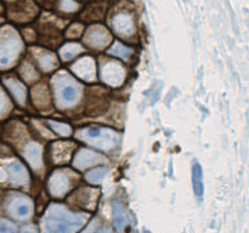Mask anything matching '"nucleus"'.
I'll list each match as a JSON object with an SVG mask.
<instances>
[{
	"label": "nucleus",
	"instance_id": "obj_3",
	"mask_svg": "<svg viewBox=\"0 0 249 233\" xmlns=\"http://www.w3.org/2000/svg\"><path fill=\"white\" fill-rule=\"evenodd\" d=\"M76 137L83 143L99 148L102 151H112L119 141V134L108 127H86L80 129Z\"/></svg>",
	"mask_w": 249,
	"mask_h": 233
},
{
	"label": "nucleus",
	"instance_id": "obj_19",
	"mask_svg": "<svg viewBox=\"0 0 249 233\" xmlns=\"http://www.w3.org/2000/svg\"><path fill=\"white\" fill-rule=\"evenodd\" d=\"M25 158L31 168L39 170L42 167V146L36 141L29 143L25 148Z\"/></svg>",
	"mask_w": 249,
	"mask_h": 233
},
{
	"label": "nucleus",
	"instance_id": "obj_2",
	"mask_svg": "<svg viewBox=\"0 0 249 233\" xmlns=\"http://www.w3.org/2000/svg\"><path fill=\"white\" fill-rule=\"evenodd\" d=\"M53 91L57 106L62 110L75 108L81 99L80 86L67 75H57L53 79Z\"/></svg>",
	"mask_w": 249,
	"mask_h": 233
},
{
	"label": "nucleus",
	"instance_id": "obj_30",
	"mask_svg": "<svg viewBox=\"0 0 249 233\" xmlns=\"http://www.w3.org/2000/svg\"><path fill=\"white\" fill-rule=\"evenodd\" d=\"M0 233H18V231L11 221H3L0 222Z\"/></svg>",
	"mask_w": 249,
	"mask_h": 233
},
{
	"label": "nucleus",
	"instance_id": "obj_7",
	"mask_svg": "<svg viewBox=\"0 0 249 233\" xmlns=\"http://www.w3.org/2000/svg\"><path fill=\"white\" fill-rule=\"evenodd\" d=\"M84 42L91 49L102 51V49H106L107 46L111 44L112 37L105 26L92 25L88 27L87 33L84 36Z\"/></svg>",
	"mask_w": 249,
	"mask_h": 233
},
{
	"label": "nucleus",
	"instance_id": "obj_1",
	"mask_svg": "<svg viewBox=\"0 0 249 233\" xmlns=\"http://www.w3.org/2000/svg\"><path fill=\"white\" fill-rule=\"evenodd\" d=\"M86 220V213H75L62 205L53 203L48 208L45 215L42 233H75L84 225Z\"/></svg>",
	"mask_w": 249,
	"mask_h": 233
},
{
	"label": "nucleus",
	"instance_id": "obj_11",
	"mask_svg": "<svg viewBox=\"0 0 249 233\" xmlns=\"http://www.w3.org/2000/svg\"><path fill=\"white\" fill-rule=\"evenodd\" d=\"M105 159L102 155L99 153H96L92 149H87V148H81L79 149V152L75 155V159H73V161H72V167L75 168V170L79 171H84L89 168V167H92V165H96V164H99L100 161H103Z\"/></svg>",
	"mask_w": 249,
	"mask_h": 233
},
{
	"label": "nucleus",
	"instance_id": "obj_32",
	"mask_svg": "<svg viewBox=\"0 0 249 233\" xmlns=\"http://www.w3.org/2000/svg\"><path fill=\"white\" fill-rule=\"evenodd\" d=\"M99 228V220H93L89 225H88V228L84 231V232L81 233H95V231Z\"/></svg>",
	"mask_w": 249,
	"mask_h": 233
},
{
	"label": "nucleus",
	"instance_id": "obj_16",
	"mask_svg": "<svg viewBox=\"0 0 249 233\" xmlns=\"http://www.w3.org/2000/svg\"><path fill=\"white\" fill-rule=\"evenodd\" d=\"M7 172H8L10 182L17 187H23L29 183V172L26 170L25 165L19 163V161L10 164L8 168H7Z\"/></svg>",
	"mask_w": 249,
	"mask_h": 233
},
{
	"label": "nucleus",
	"instance_id": "obj_18",
	"mask_svg": "<svg viewBox=\"0 0 249 233\" xmlns=\"http://www.w3.org/2000/svg\"><path fill=\"white\" fill-rule=\"evenodd\" d=\"M31 96H33V103L37 106V108H39L41 111H45L48 110L52 106V101H50V92L49 89L46 84H39V86H36L33 92H31Z\"/></svg>",
	"mask_w": 249,
	"mask_h": 233
},
{
	"label": "nucleus",
	"instance_id": "obj_33",
	"mask_svg": "<svg viewBox=\"0 0 249 233\" xmlns=\"http://www.w3.org/2000/svg\"><path fill=\"white\" fill-rule=\"evenodd\" d=\"M22 233H38V229L36 227H26L23 228Z\"/></svg>",
	"mask_w": 249,
	"mask_h": 233
},
{
	"label": "nucleus",
	"instance_id": "obj_31",
	"mask_svg": "<svg viewBox=\"0 0 249 233\" xmlns=\"http://www.w3.org/2000/svg\"><path fill=\"white\" fill-rule=\"evenodd\" d=\"M7 106H8V99H7V96L4 95V92L0 90V114H3L6 111Z\"/></svg>",
	"mask_w": 249,
	"mask_h": 233
},
{
	"label": "nucleus",
	"instance_id": "obj_22",
	"mask_svg": "<svg viewBox=\"0 0 249 233\" xmlns=\"http://www.w3.org/2000/svg\"><path fill=\"white\" fill-rule=\"evenodd\" d=\"M83 52V46L76 42H71L62 46L60 49V56H61L62 61H71L75 57H77Z\"/></svg>",
	"mask_w": 249,
	"mask_h": 233
},
{
	"label": "nucleus",
	"instance_id": "obj_28",
	"mask_svg": "<svg viewBox=\"0 0 249 233\" xmlns=\"http://www.w3.org/2000/svg\"><path fill=\"white\" fill-rule=\"evenodd\" d=\"M84 33V25L83 23H72L67 29L65 32V37L71 38V39H76V38H80Z\"/></svg>",
	"mask_w": 249,
	"mask_h": 233
},
{
	"label": "nucleus",
	"instance_id": "obj_4",
	"mask_svg": "<svg viewBox=\"0 0 249 233\" xmlns=\"http://www.w3.org/2000/svg\"><path fill=\"white\" fill-rule=\"evenodd\" d=\"M22 48V41L14 30H0V68H7L13 65L18 60Z\"/></svg>",
	"mask_w": 249,
	"mask_h": 233
},
{
	"label": "nucleus",
	"instance_id": "obj_23",
	"mask_svg": "<svg viewBox=\"0 0 249 233\" xmlns=\"http://www.w3.org/2000/svg\"><path fill=\"white\" fill-rule=\"evenodd\" d=\"M108 53L112 54L114 57H118L121 60H129L133 56V49L126 46V45L121 44L119 41H115L111 45V48L108 49Z\"/></svg>",
	"mask_w": 249,
	"mask_h": 233
},
{
	"label": "nucleus",
	"instance_id": "obj_14",
	"mask_svg": "<svg viewBox=\"0 0 249 233\" xmlns=\"http://www.w3.org/2000/svg\"><path fill=\"white\" fill-rule=\"evenodd\" d=\"M112 215H114V228L119 233H131L130 218L122 203L112 202Z\"/></svg>",
	"mask_w": 249,
	"mask_h": 233
},
{
	"label": "nucleus",
	"instance_id": "obj_8",
	"mask_svg": "<svg viewBox=\"0 0 249 233\" xmlns=\"http://www.w3.org/2000/svg\"><path fill=\"white\" fill-rule=\"evenodd\" d=\"M111 25L112 30L119 38L130 41L136 34V22L130 13L115 14L111 19Z\"/></svg>",
	"mask_w": 249,
	"mask_h": 233
},
{
	"label": "nucleus",
	"instance_id": "obj_29",
	"mask_svg": "<svg viewBox=\"0 0 249 233\" xmlns=\"http://www.w3.org/2000/svg\"><path fill=\"white\" fill-rule=\"evenodd\" d=\"M60 6L58 8L64 11V13L71 14V13H76V11H79V3H75V1H61V3H58Z\"/></svg>",
	"mask_w": 249,
	"mask_h": 233
},
{
	"label": "nucleus",
	"instance_id": "obj_17",
	"mask_svg": "<svg viewBox=\"0 0 249 233\" xmlns=\"http://www.w3.org/2000/svg\"><path fill=\"white\" fill-rule=\"evenodd\" d=\"M4 84H6V87L11 92L14 99L17 101L19 106H25L26 99H27V89H26L25 84L18 79H15V77L4 79Z\"/></svg>",
	"mask_w": 249,
	"mask_h": 233
},
{
	"label": "nucleus",
	"instance_id": "obj_21",
	"mask_svg": "<svg viewBox=\"0 0 249 233\" xmlns=\"http://www.w3.org/2000/svg\"><path fill=\"white\" fill-rule=\"evenodd\" d=\"M81 17L87 22H95L100 20L105 17V3H91L86 7L84 13L81 14Z\"/></svg>",
	"mask_w": 249,
	"mask_h": 233
},
{
	"label": "nucleus",
	"instance_id": "obj_9",
	"mask_svg": "<svg viewBox=\"0 0 249 233\" xmlns=\"http://www.w3.org/2000/svg\"><path fill=\"white\" fill-rule=\"evenodd\" d=\"M98 198H99L98 190L91 189V187H79L69 199L77 208L92 210L98 203Z\"/></svg>",
	"mask_w": 249,
	"mask_h": 233
},
{
	"label": "nucleus",
	"instance_id": "obj_27",
	"mask_svg": "<svg viewBox=\"0 0 249 233\" xmlns=\"http://www.w3.org/2000/svg\"><path fill=\"white\" fill-rule=\"evenodd\" d=\"M48 125L52 127V130L58 134V136H61V137H71L72 136V133H73V129H72V126L68 125V124H65V122H57V121H48Z\"/></svg>",
	"mask_w": 249,
	"mask_h": 233
},
{
	"label": "nucleus",
	"instance_id": "obj_26",
	"mask_svg": "<svg viewBox=\"0 0 249 233\" xmlns=\"http://www.w3.org/2000/svg\"><path fill=\"white\" fill-rule=\"evenodd\" d=\"M193 186L194 191L198 197L203 196V179H202V168L198 163L193 167Z\"/></svg>",
	"mask_w": 249,
	"mask_h": 233
},
{
	"label": "nucleus",
	"instance_id": "obj_13",
	"mask_svg": "<svg viewBox=\"0 0 249 233\" xmlns=\"http://www.w3.org/2000/svg\"><path fill=\"white\" fill-rule=\"evenodd\" d=\"M75 149V143H67V141H58L52 145L50 155L53 159V163L57 165L68 163L72 156V152Z\"/></svg>",
	"mask_w": 249,
	"mask_h": 233
},
{
	"label": "nucleus",
	"instance_id": "obj_5",
	"mask_svg": "<svg viewBox=\"0 0 249 233\" xmlns=\"http://www.w3.org/2000/svg\"><path fill=\"white\" fill-rule=\"evenodd\" d=\"M79 175L73 170L60 168L52 172L48 180V190L53 198H62L72 190L73 184L77 182Z\"/></svg>",
	"mask_w": 249,
	"mask_h": 233
},
{
	"label": "nucleus",
	"instance_id": "obj_20",
	"mask_svg": "<svg viewBox=\"0 0 249 233\" xmlns=\"http://www.w3.org/2000/svg\"><path fill=\"white\" fill-rule=\"evenodd\" d=\"M14 11H10V17L17 20V22H30L37 17V11H36V6L33 3H26L25 10H20L19 3H13Z\"/></svg>",
	"mask_w": 249,
	"mask_h": 233
},
{
	"label": "nucleus",
	"instance_id": "obj_35",
	"mask_svg": "<svg viewBox=\"0 0 249 233\" xmlns=\"http://www.w3.org/2000/svg\"><path fill=\"white\" fill-rule=\"evenodd\" d=\"M143 233H150L149 231H143Z\"/></svg>",
	"mask_w": 249,
	"mask_h": 233
},
{
	"label": "nucleus",
	"instance_id": "obj_25",
	"mask_svg": "<svg viewBox=\"0 0 249 233\" xmlns=\"http://www.w3.org/2000/svg\"><path fill=\"white\" fill-rule=\"evenodd\" d=\"M107 174H108V168L100 165V167H96V168H92L91 171H88L87 174H86V180L88 183H92V184H99L106 178Z\"/></svg>",
	"mask_w": 249,
	"mask_h": 233
},
{
	"label": "nucleus",
	"instance_id": "obj_24",
	"mask_svg": "<svg viewBox=\"0 0 249 233\" xmlns=\"http://www.w3.org/2000/svg\"><path fill=\"white\" fill-rule=\"evenodd\" d=\"M20 76L27 83H34L39 79L37 67H34L30 61H25V63L22 64V67H20Z\"/></svg>",
	"mask_w": 249,
	"mask_h": 233
},
{
	"label": "nucleus",
	"instance_id": "obj_12",
	"mask_svg": "<svg viewBox=\"0 0 249 233\" xmlns=\"http://www.w3.org/2000/svg\"><path fill=\"white\" fill-rule=\"evenodd\" d=\"M71 71L75 73L79 79L84 82H93L96 77V70H95V63L91 57H81L80 60H77Z\"/></svg>",
	"mask_w": 249,
	"mask_h": 233
},
{
	"label": "nucleus",
	"instance_id": "obj_34",
	"mask_svg": "<svg viewBox=\"0 0 249 233\" xmlns=\"http://www.w3.org/2000/svg\"><path fill=\"white\" fill-rule=\"evenodd\" d=\"M99 233H112V232L110 231V229H108V228H106V229H102Z\"/></svg>",
	"mask_w": 249,
	"mask_h": 233
},
{
	"label": "nucleus",
	"instance_id": "obj_6",
	"mask_svg": "<svg viewBox=\"0 0 249 233\" xmlns=\"http://www.w3.org/2000/svg\"><path fill=\"white\" fill-rule=\"evenodd\" d=\"M100 77H102V82H105L108 86L119 87L124 82L126 68L117 60H112V58L102 60V63H100Z\"/></svg>",
	"mask_w": 249,
	"mask_h": 233
},
{
	"label": "nucleus",
	"instance_id": "obj_10",
	"mask_svg": "<svg viewBox=\"0 0 249 233\" xmlns=\"http://www.w3.org/2000/svg\"><path fill=\"white\" fill-rule=\"evenodd\" d=\"M8 213L17 220H26L33 213V202L30 198L23 196H17L8 202Z\"/></svg>",
	"mask_w": 249,
	"mask_h": 233
},
{
	"label": "nucleus",
	"instance_id": "obj_15",
	"mask_svg": "<svg viewBox=\"0 0 249 233\" xmlns=\"http://www.w3.org/2000/svg\"><path fill=\"white\" fill-rule=\"evenodd\" d=\"M33 53H34L37 68H39L42 72H53L58 67V61L52 52L44 51V49H36Z\"/></svg>",
	"mask_w": 249,
	"mask_h": 233
}]
</instances>
